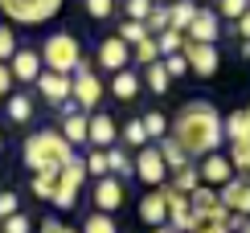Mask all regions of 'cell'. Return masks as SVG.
<instances>
[{
    "instance_id": "obj_1",
    "label": "cell",
    "mask_w": 250,
    "mask_h": 233,
    "mask_svg": "<svg viewBox=\"0 0 250 233\" xmlns=\"http://www.w3.org/2000/svg\"><path fill=\"white\" fill-rule=\"evenodd\" d=\"M168 135L176 139V147L189 160H201V155L217 152L222 139H226L222 135V111L209 98H193L176 111V123H168Z\"/></svg>"
},
{
    "instance_id": "obj_2",
    "label": "cell",
    "mask_w": 250,
    "mask_h": 233,
    "mask_svg": "<svg viewBox=\"0 0 250 233\" xmlns=\"http://www.w3.org/2000/svg\"><path fill=\"white\" fill-rule=\"evenodd\" d=\"M74 147L62 139V131H33L25 139V164L33 172H62V164L74 160Z\"/></svg>"
},
{
    "instance_id": "obj_3",
    "label": "cell",
    "mask_w": 250,
    "mask_h": 233,
    "mask_svg": "<svg viewBox=\"0 0 250 233\" xmlns=\"http://www.w3.org/2000/svg\"><path fill=\"white\" fill-rule=\"evenodd\" d=\"M37 54H41V66H45V70H54V74H74L78 61H82V45H78L74 33H49L45 45H41Z\"/></svg>"
},
{
    "instance_id": "obj_4",
    "label": "cell",
    "mask_w": 250,
    "mask_h": 233,
    "mask_svg": "<svg viewBox=\"0 0 250 233\" xmlns=\"http://www.w3.org/2000/svg\"><path fill=\"white\" fill-rule=\"evenodd\" d=\"M62 4L66 0H0V13L8 20H17V25H25V29H37L45 20H54L62 13Z\"/></svg>"
},
{
    "instance_id": "obj_5",
    "label": "cell",
    "mask_w": 250,
    "mask_h": 233,
    "mask_svg": "<svg viewBox=\"0 0 250 233\" xmlns=\"http://www.w3.org/2000/svg\"><path fill=\"white\" fill-rule=\"evenodd\" d=\"M103 82H99V74L86 66V61H78V70L70 74V98L78 102V111H95L99 102H103Z\"/></svg>"
},
{
    "instance_id": "obj_6",
    "label": "cell",
    "mask_w": 250,
    "mask_h": 233,
    "mask_svg": "<svg viewBox=\"0 0 250 233\" xmlns=\"http://www.w3.org/2000/svg\"><path fill=\"white\" fill-rule=\"evenodd\" d=\"M135 176H140L144 184H152V188L168 184V168H164V155H160L156 143H144L140 147V155H135Z\"/></svg>"
},
{
    "instance_id": "obj_7",
    "label": "cell",
    "mask_w": 250,
    "mask_h": 233,
    "mask_svg": "<svg viewBox=\"0 0 250 233\" xmlns=\"http://www.w3.org/2000/svg\"><path fill=\"white\" fill-rule=\"evenodd\" d=\"M185 61H189V70L197 78H213L217 66H222V54H217V45H205V41H185Z\"/></svg>"
},
{
    "instance_id": "obj_8",
    "label": "cell",
    "mask_w": 250,
    "mask_h": 233,
    "mask_svg": "<svg viewBox=\"0 0 250 233\" xmlns=\"http://www.w3.org/2000/svg\"><path fill=\"white\" fill-rule=\"evenodd\" d=\"M90 196H95V209H99V213H119L123 200H127V188H123L119 176L107 172V176L95 180V193H90Z\"/></svg>"
},
{
    "instance_id": "obj_9",
    "label": "cell",
    "mask_w": 250,
    "mask_h": 233,
    "mask_svg": "<svg viewBox=\"0 0 250 233\" xmlns=\"http://www.w3.org/2000/svg\"><path fill=\"white\" fill-rule=\"evenodd\" d=\"M8 70H13V82H21V86H33L37 74L45 70V66H41V54H37V49L17 45V54L8 58Z\"/></svg>"
},
{
    "instance_id": "obj_10",
    "label": "cell",
    "mask_w": 250,
    "mask_h": 233,
    "mask_svg": "<svg viewBox=\"0 0 250 233\" xmlns=\"http://www.w3.org/2000/svg\"><path fill=\"white\" fill-rule=\"evenodd\" d=\"M197 176H201V184L222 188L226 180H234V164H230V155L209 152V155H201V164H197Z\"/></svg>"
},
{
    "instance_id": "obj_11",
    "label": "cell",
    "mask_w": 250,
    "mask_h": 233,
    "mask_svg": "<svg viewBox=\"0 0 250 233\" xmlns=\"http://www.w3.org/2000/svg\"><path fill=\"white\" fill-rule=\"evenodd\" d=\"M99 70H107V74H115V70H127V61H131V45L127 41H119V37H103L99 41Z\"/></svg>"
},
{
    "instance_id": "obj_12",
    "label": "cell",
    "mask_w": 250,
    "mask_h": 233,
    "mask_svg": "<svg viewBox=\"0 0 250 233\" xmlns=\"http://www.w3.org/2000/svg\"><path fill=\"white\" fill-rule=\"evenodd\" d=\"M217 37H222V17H217L213 8H197L193 25L185 29V41H205V45H217Z\"/></svg>"
},
{
    "instance_id": "obj_13",
    "label": "cell",
    "mask_w": 250,
    "mask_h": 233,
    "mask_svg": "<svg viewBox=\"0 0 250 233\" xmlns=\"http://www.w3.org/2000/svg\"><path fill=\"white\" fill-rule=\"evenodd\" d=\"M217 200H222L230 213H242L250 217V180L246 176H234V180H226L222 188H217Z\"/></svg>"
},
{
    "instance_id": "obj_14",
    "label": "cell",
    "mask_w": 250,
    "mask_h": 233,
    "mask_svg": "<svg viewBox=\"0 0 250 233\" xmlns=\"http://www.w3.org/2000/svg\"><path fill=\"white\" fill-rule=\"evenodd\" d=\"M33 86H37V94H41V98L49 102V107H62V102L70 98V74H54V70H41Z\"/></svg>"
},
{
    "instance_id": "obj_15",
    "label": "cell",
    "mask_w": 250,
    "mask_h": 233,
    "mask_svg": "<svg viewBox=\"0 0 250 233\" xmlns=\"http://www.w3.org/2000/svg\"><path fill=\"white\" fill-rule=\"evenodd\" d=\"M140 221L148 229H156V225H164L168 221V200H164V188H152L148 196H140Z\"/></svg>"
},
{
    "instance_id": "obj_16",
    "label": "cell",
    "mask_w": 250,
    "mask_h": 233,
    "mask_svg": "<svg viewBox=\"0 0 250 233\" xmlns=\"http://www.w3.org/2000/svg\"><path fill=\"white\" fill-rule=\"evenodd\" d=\"M58 131H62V139H66L70 147H86V139H90V115H82V111L66 115Z\"/></svg>"
},
{
    "instance_id": "obj_17",
    "label": "cell",
    "mask_w": 250,
    "mask_h": 233,
    "mask_svg": "<svg viewBox=\"0 0 250 233\" xmlns=\"http://www.w3.org/2000/svg\"><path fill=\"white\" fill-rule=\"evenodd\" d=\"M115 139H119V127H115V119L111 115H103V111H95L90 115V147H115Z\"/></svg>"
},
{
    "instance_id": "obj_18",
    "label": "cell",
    "mask_w": 250,
    "mask_h": 233,
    "mask_svg": "<svg viewBox=\"0 0 250 233\" xmlns=\"http://www.w3.org/2000/svg\"><path fill=\"white\" fill-rule=\"evenodd\" d=\"M140 86H144V82H140L135 70H115V74H111V94H115L119 102H131L135 94H140Z\"/></svg>"
},
{
    "instance_id": "obj_19",
    "label": "cell",
    "mask_w": 250,
    "mask_h": 233,
    "mask_svg": "<svg viewBox=\"0 0 250 233\" xmlns=\"http://www.w3.org/2000/svg\"><path fill=\"white\" fill-rule=\"evenodd\" d=\"M4 115H8V123H29V119H33V98L21 94V90H13L8 102H4Z\"/></svg>"
},
{
    "instance_id": "obj_20",
    "label": "cell",
    "mask_w": 250,
    "mask_h": 233,
    "mask_svg": "<svg viewBox=\"0 0 250 233\" xmlns=\"http://www.w3.org/2000/svg\"><path fill=\"white\" fill-rule=\"evenodd\" d=\"M197 0H176V4L168 8V29H176V33H185V29L193 25V17H197Z\"/></svg>"
},
{
    "instance_id": "obj_21",
    "label": "cell",
    "mask_w": 250,
    "mask_h": 233,
    "mask_svg": "<svg viewBox=\"0 0 250 233\" xmlns=\"http://www.w3.org/2000/svg\"><path fill=\"white\" fill-rule=\"evenodd\" d=\"M222 135H226L230 143H238V139H250V119H246V111L222 115Z\"/></svg>"
},
{
    "instance_id": "obj_22",
    "label": "cell",
    "mask_w": 250,
    "mask_h": 233,
    "mask_svg": "<svg viewBox=\"0 0 250 233\" xmlns=\"http://www.w3.org/2000/svg\"><path fill=\"white\" fill-rule=\"evenodd\" d=\"M156 147H160V155H164V168H168V172H181L185 164H193L189 155H185L181 147H176V139H172V135H164V139H156Z\"/></svg>"
},
{
    "instance_id": "obj_23",
    "label": "cell",
    "mask_w": 250,
    "mask_h": 233,
    "mask_svg": "<svg viewBox=\"0 0 250 233\" xmlns=\"http://www.w3.org/2000/svg\"><path fill=\"white\" fill-rule=\"evenodd\" d=\"M217 205V188H209V184H197L193 193H189V209L197 217H201V225H205V213Z\"/></svg>"
},
{
    "instance_id": "obj_24",
    "label": "cell",
    "mask_w": 250,
    "mask_h": 233,
    "mask_svg": "<svg viewBox=\"0 0 250 233\" xmlns=\"http://www.w3.org/2000/svg\"><path fill=\"white\" fill-rule=\"evenodd\" d=\"M140 82H144V86H148L152 94H164V90H168V70H164V61H152V66H144V74H140Z\"/></svg>"
},
{
    "instance_id": "obj_25",
    "label": "cell",
    "mask_w": 250,
    "mask_h": 233,
    "mask_svg": "<svg viewBox=\"0 0 250 233\" xmlns=\"http://www.w3.org/2000/svg\"><path fill=\"white\" fill-rule=\"evenodd\" d=\"M86 160H78V155H74V160H66V164H62V172H58V180H62V184H74V188H82V184H86Z\"/></svg>"
},
{
    "instance_id": "obj_26",
    "label": "cell",
    "mask_w": 250,
    "mask_h": 233,
    "mask_svg": "<svg viewBox=\"0 0 250 233\" xmlns=\"http://www.w3.org/2000/svg\"><path fill=\"white\" fill-rule=\"evenodd\" d=\"M82 233H119L115 229V213H99L95 209V213L82 221Z\"/></svg>"
},
{
    "instance_id": "obj_27",
    "label": "cell",
    "mask_w": 250,
    "mask_h": 233,
    "mask_svg": "<svg viewBox=\"0 0 250 233\" xmlns=\"http://www.w3.org/2000/svg\"><path fill=\"white\" fill-rule=\"evenodd\" d=\"M144 119V131H148V139H164L168 135V115H160V111H148V115H140Z\"/></svg>"
},
{
    "instance_id": "obj_28",
    "label": "cell",
    "mask_w": 250,
    "mask_h": 233,
    "mask_svg": "<svg viewBox=\"0 0 250 233\" xmlns=\"http://www.w3.org/2000/svg\"><path fill=\"white\" fill-rule=\"evenodd\" d=\"M131 58L140 61V66H152V61H160V45H156V37H144L131 45Z\"/></svg>"
},
{
    "instance_id": "obj_29",
    "label": "cell",
    "mask_w": 250,
    "mask_h": 233,
    "mask_svg": "<svg viewBox=\"0 0 250 233\" xmlns=\"http://www.w3.org/2000/svg\"><path fill=\"white\" fill-rule=\"evenodd\" d=\"M197 184H201V176H197V164H185L181 172H172V188H176V193H185V196H189Z\"/></svg>"
},
{
    "instance_id": "obj_30",
    "label": "cell",
    "mask_w": 250,
    "mask_h": 233,
    "mask_svg": "<svg viewBox=\"0 0 250 233\" xmlns=\"http://www.w3.org/2000/svg\"><path fill=\"white\" fill-rule=\"evenodd\" d=\"M230 164H234V172L250 176V139H238V143H230Z\"/></svg>"
},
{
    "instance_id": "obj_31",
    "label": "cell",
    "mask_w": 250,
    "mask_h": 233,
    "mask_svg": "<svg viewBox=\"0 0 250 233\" xmlns=\"http://www.w3.org/2000/svg\"><path fill=\"white\" fill-rule=\"evenodd\" d=\"M107 160H111V176H119V180L135 172V160H131L127 152H115V147H107Z\"/></svg>"
},
{
    "instance_id": "obj_32",
    "label": "cell",
    "mask_w": 250,
    "mask_h": 233,
    "mask_svg": "<svg viewBox=\"0 0 250 233\" xmlns=\"http://www.w3.org/2000/svg\"><path fill=\"white\" fill-rule=\"evenodd\" d=\"M58 188V172H33V196L37 200H49Z\"/></svg>"
},
{
    "instance_id": "obj_33",
    "label": "cell",
    "mask_w": 250,
    "mask_h": 233,
    "mask_svg": "<svg viewBox=\"0 0 250 233\" xmlns=\"http://www.w3.org/2000/svg\"><path fill=\"white\" fill-rule=\"evenodd\" d=\"M156 45H160V58L181 54V49H185V33H176V29H164V33L156 37Z\"/></svg>"
},
{
    "instance_id": "obj_34",
    "label": "cell",
    "mask_w": 250,
    "mask_h": 233,
    "mask_svg": "<svg viewBox=\"0 0 250 233\" xmlns=\"http://www.w3.org/2000/svg\"><path fill=\"white\" fill-rule=\"evenodd\" d=\"M86 172L95 176V180L111 172V160H107V147H90V155H86Z\"/></svg>"
},
{
    "instance_id": "obj_35",
    "label": "cell",
    "mask_w": 250,
    "mask_h": 233,
    "mask_svg": "<svg viewBox=\"0 0 250 233\" xmlns=\"http://www.w3.org/2000/svg\"><path fill=\"white\" fill-rule=\"evenodd\" d=\"M144 29H148V37H160L164 29H168V8H164V4H156L152 13H148V20H144Z\"/></svg>"
},
{
    "instance_id": "obj_36",
    "label": "cell",
    "mask_w": 250,
    "mask_h": 233,
    "mask_svg": "<svg viewBox=\"0 0 250 233\" xmlns=\"http://www.w3.org/2000/svg\"><path fill=\"white\" fill-rule=\"evenodd\" d=\"M119 41H127V45H135V41L148 37V29H144V20H119Z\"/></svg>"
},
{
    "instance_id": "obj_37",
    "label": "cell",
    "mask_w": 250,
    "mask_h": 233,
    "mask_svg": "<svg viewBox=\"0 0 250 233\" xmlns=\"http://www.w3.org/2000/svg\"><path fill=\"white\" fill-rule=\"evenodd\" d=\"M123 139H127V147H135V152H140L144 143H152L148 131H144V119H131L127 127H123Z\"/></svg>"
},
{
    "instance_id": "obj_38",
    "label": "cell",
    "mask_w": 250,
    "mask_h": 233,
    "mask_svg": "<svg viewBox=\"0 0 250 233\" xmlns=\"http://www.w3.org/2000/svg\"><path fill=\"white\" fill-rule=\"evenodd\" d=\"M49 200H54L58 209H74V205H78V188H74V184H62V180H58V188H54V196H49Z\"/></svg>"
},
{
    "instance_id": "obj_39",
    "label": "cell",
    "mask_w": 250,
    "mask_h": 233,
    "mask_svg": "<svg viewBox=\"0 0 250 233\" xmlns=\"http://www.w3.org/2000/svg\"><path fill=\"white\" fill-rule=\"evenodd\" d=\"M0 229H4V233H33V217L13 213V217H4V221H0Z\"/></svg>"
},
{
    "instance_id": "obj_40",
    "label": "cell",
    "mask_w": 250,
    "mask_h": 233,
    "mask_svg": "<svg viewBox=\"0 0 250 233\" xmlns=\"http://www.w3.org/2000/svg\"><path fill=\"white\" fill-rule=\"evenodd\" d=\"M250 8V0H217V17H226V20H238Z\"/></svg>"
},
{
    "instance_id": "obj_41",
    "label": "cell",
    "mask_w": 250,
    "mask_h": 233,
    "mask_svg": "<svg viewBox=\"0 0 250 233\" xmlns=\"http://www.w3.org/2000/svg\"><path fill=\"white\" fill-rule=\"evenodd\" d=\"M13 213H21V196L13 193V188H0V221L13 217Z\"/></svg>"
},
{
    "instance_id": "obj_42",
    "label": "cell",
    "mask_w": 250,
    "mask_h": 233,
    "mask_svg": "<svg viewBox=\"0 0 250 233\" xmlns=\"http://www.w3.org/2000/svg\"><path fill=\"white\" fill-rule=\"evenodd\" d=\"M152 0H127L123 4V13H127V20H148V13H152Z\"/></svg>"
},
{
    "instance_id": "obj_43",
    "label": "cell",
    "mask_w": 250,
    "mask_h": 233,
    "mask_svg": "<svg viewBox=\"0 0 250 233\" xmlns=\"http://www.w3.org/2000/svg\"><path fill=\"white\" fill-rule=\"evenodd\" d=\"M17 54V37H13V25H0V61H8Z\"/></svg>"
},
{
    "instance_id": "obj_44",
    "label": "cell",
    "mask_w": 250,
    "mask_h": 233,
    "mask_svg": "<svg viewBox=\"0 0 250 233\" xmlns=\"http://www.w3.org/2000/svg\"><path fill=\"white\" fill-rule=\"evenodd\" d=\"M86 13L95 20H111V13H115V0H86Z\"/></svg>"
},
{
    "instance_id": "obj_45",
    "label": "cell",
    "mask_w": 250,
    "mask_h": 233,
    "mask_svg": "<svg viewBox=\"0 0 250 233\" xmlns=\"http://www.w3.org/2000/svg\"><path fill=\"white\" fill-rule=\"evenodd\" d=\"M160 61H164V70H168V78L189 74V61H185V54H168V58H160Z\"/></svg>"
},
{
    "instance_id": "obj_46",
    "label": "cell",
    "mask_w": 250,
    "mask_h": 233,
    "mask_svg": "<svg viewBox=\"0 0 250 233\" xmlns=\"http://www.w3.org/2000/svg\"><path fill=\"white\" fill-rule=\"evenodd\" d=\"M4 94H13V70H8V61H0V98Z\"/></svg>"
},
{
    "instance_id": "obj_47",
    "label": "cell",
    "mask_w": 250,
    "mask_h": 233,
    "mask_svg": "<svg viewBox=\"0 0 250 233\" xmlns=\"http://www.w3.org/2000/svg\"><path fill=\"white\" fill-rule=\"evenodd\" d=\"M33 233H78V229H70L66 221H45L41 229H33Z\"/></svg>"
},
{
    "instance_id": "obj_48",
    "label": "cell",
    "mask_w": 250,
    "mask_h": 233,
    "mask_svg": "<svg viewBox=\"0 0 250 233\" xmlns=\"http://www.w3.org/2000/svg\"><path fill=\"white\" fill-rule=\"evenodd\" d=\"M234 25H238V37H242V41H250V8H246V13L234 20Z\"/></svg>"
},
{
    "instance_id": "obj_49",
    "label": "cell",
    "mask_w": 250,
    "mask_h": 233,
    "mask_svg": "<svg viewBox=\"0 0 250 233\" xmlns=\"http://www.w3.org/2000/svg\"><path fill=\"white\" fill-rule=\"evenodd\" d=\"M201 229H205V233H234L226 221H209V225H201Z\"/></svg>"
},
{
    "instance_id": "obj_50",
    "label": "cell",
    "mask_w": 250,
    "mask_h": 233,
    "mask_svg": "<svg viewBox=\"0 0 250 233\" xmlns=\"http://www.w3.org/2000/svg\"><path fill=\"white\" fill-rule=\"evenodd\" d=\"M152 233H176V229H172V225H168V221H164V225H156V229H152Z\"/></svg>"
},
{
    "instance_id": "obj_51",
    "label": "cell",
    "mask_w": 250,
    "mask_h": 233,
    "mask_svg": "<svg viewBox=\"0 0 250 233\" xmlns=\"http://www.w3.org/2000/svg\"><path fill=\"white\" fill-rule=\"evenodd\" d=\"M242 58H250V41H242Z\"/></svg>"
},
{
    "instance_id": "obj_52",
    "label": "cell",
    "mask_w": 250,
    "mask_h": 233,
    "mask_svg": "<svg viewBox=\"0 0 250 233\" xmlns=\"http://www.w3.org/2000/svg\"><path fill=\"white\" fill-rule=\"evenodd\" d=\"M238 233H250V217H246V221H242V229H238Z\"/></svg>"
},
{
    "instance_id": "obj_53",
    "label": "cell",
    "mask_w": 250,
    "mask_h": 233,
    "mask_svg": "<svg viewBox=\"0 0 250 233\" xmlns=\"http://www.w3.org/2000/svg\"><path fill=\"white\" fill-rule=\"evenodd\" d=\"M193 233H205V229H193Z\"/></svg>"
},
{
    "instance_id": "obj_54",
    "label": "cell",
    "mask_w": 250,
    "mask_h": 233,
    "mask_svg": "<svg viewBox=\"0 0 250 233\" xmlns=\"http://www.w3.org/2000/svg\"><path fill=\"white\" fill-rule=\"evenodd\" d=\"M246 119H250V107H246Z\"/></svg>"
}]
</instances>
